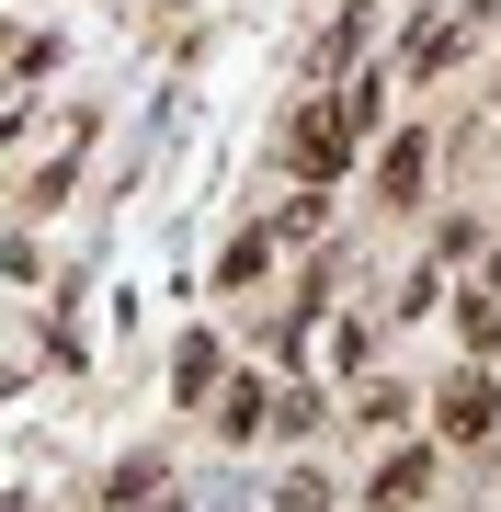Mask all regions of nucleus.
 <instances>
[{"label": "nucleus", "instance_id": "obj_8", "mask_svg": "<svg viewBox=\"0 0 501 512\" xmlns=\"http://www.w3.org/2000/svg\"><path fill=\"white\" fill-rule=\"evenodd\" d=\"M274 512H319V490H308V478H285V490H274Z\"/></svg>", "mask_w": 501, "mask_h": 512}, {"label": "nucleus", "instance_id": "obj_1", "mask_svg": "<svg viewBox=\"0 0 501 512\" xmlns=\"http://www.w3.org/2000/svg\"><path fill=\"white\" fill-rule=\"evenodd\" d=\"M285 160H297L308 183H342V171H353V126H342V103H297V126H285Z\"/></svg>", "mask_w": 501, "mask_h": 512}, {"label": "nucleus", "instance_id": "obj_7", "mask_svg": "<svg viewBox=\"0 0 501 512\" xmlns=\"http://www.w3.org/2000/svg\"><path fill=\"white\" fill-rule=\"evenodd\" d=\"M456 330H467V353H490V342H501V296L479 285V296H467V308H456Z\"/></svg>", "mask_w": 501, "mask_h": 512}, {"label": "nucleus", "instance_id": "obj_3", "mask_svg": "<svg viewBox=\"0 0 501 512\" xmlns=\"http://www.w3.org/2000/svg\"><path fill=\"white\" fill-rule=\"evenodd\" d=\"M171 387H183V399H217V330H183V353H171Z\"/></svg>", "mask_w": 501, "mask_h": 512}, {"label": "nucleus", "instance_id": "obj_6", "mask_svg": "<svg viewBox=\"0 0 501 512\" xmlns=\"http://www.w3.org/2000/svg\"><path fill=\"white\" fill-rule=\"evenodd\" d=\"M422 171H433V148H422V137H399V148H388V171H376V183H388V194L410 205V194H422Z\"/></svg>", "mask_w": 501, "mask_h": 512}, {"label": "nucleus", "instance_id": "obj_4", "mask_svg": "<svg viewBox=\"0 0 501 512\" xmlns=\"http://www.w3.org/2000/svg\"><path fill=\"white\" fill-rule=\"evenodd\" d=\"M205 421H217V433H228V444H251V433H262V421H274V399H262V387L240 376V387H228V399H217V410H205Z\"/></svg>", "mask_w": 501, "mask_h": 512}, {"label": "nucleus", "instance_id": "obj_2", "mask_svg": "<svg viewBox=\"0 0 501 512\" xmlns=\"http://www.w3.org/2000/svg\"><path fill=\"white\" fill-rule=\"evenodd\" d=\"M490 421H501V399H490V376H479V365H467V376H445V433H456V444H479Z\"/></svg>", "mask_w": 501, "mask_h": 512}, {"label": "nucleus", "instance_id": "obj_5", "mask_svg": "<svg viewBox=\"0 0 501 512\" xmlns=\"http://www.w3.org/2000/svg\"><path fill=\"white\" fill-rule=\"evenodd\" d=\"M422 478H433L422 444H410V456H388V467H376V512H410V501H422Z\"/></svg>", "mask_w": 501, "mask_h": 512}, {"label": "nucleus", "instance_id": "obj_9", "mask_svg": "<svg viewBox=\"0 0 501 512\" xmlns=\"http://www.w3.org/2000/svg\"><path fill=\"white\" fill-rule=\"evenodd\" d=\"M137 512H183V501H137Z\"/></svg>", "mask_w": 501, "mask_h": 512}]
</instances>
